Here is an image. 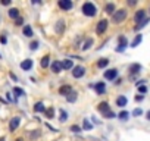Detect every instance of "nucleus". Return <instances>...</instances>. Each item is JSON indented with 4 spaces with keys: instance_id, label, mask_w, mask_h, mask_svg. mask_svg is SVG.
I'll list each match as a JSON object with an SVG mask.
<instances>
[{
    "instance_id": "nucleus-3",
    "label": "nucleus",
    "mask_w": 150,
    "mask_h": 141,
    "mask_svg": "<svg viewBox=\"0 0 150 141\" xmlns=\"http://www.w3.org/2000/svg\"><path fill=\"white\" fill-rule=\"evenodd\" d=\"M127 15H128L127 9H118V11H115V13L112 15V22H113V24H121V22H124V21L127 19Z\"/></svg>"
},
{
    "instance_id": "nucleus-35",
    "label": "nucleus",
    "mask_w": 150,
    "mask_h": 141,
    "mask_svg": "<svg viewBox=\"0 0 150 141\" xmlns=\"http://www.w3.org/2000/svg\"><path fill=\"white\" fill-rule=\"evenodd\" d=\"M137 90H138V94H141V96H146L149 91L147 85H140V87H137Z\"/></svg>"
},
{
    "instance_id": "nucleus-33",
    "label": "nucleus",
    "mask_w": 150,
    "mask_h": 141,
    "mask_svg": "<svg viewBox=\"0 0 150 141\" xmlns=\"http://www.w3.org/2000/svg\"><path fill=\"white\" fill-rule=\"evenodd\" d=\"M83 129H86V131H90V129H93V125L88 122V119H87V118L83 121Z\"/></svg>"
},
{
    "instance_id": "nucleus-40",
    "label": "nucleus",
    "mask_w": 150,
    "mask_h": 141,
    "mask_svg": "<svg viewBox=\"0 0 150 141\" xmlns=\"http://www.w3.org/2000/svg\"><path fill=\"white\" fill-rule=\"evenodd\" d=\"M24 18L22 16H19L18 19H15V27H24Z\"/></svg>"
},
{
    "instance_id": "nucleus-2",
    "label": "nucleus",
    "mask_w": 150,
    "mask_h": 141,
    "mask_svg": "<svg viewBox=\"0 0 150 141\" xmlns=\"http://www.w3.org/2000/svg\"><path fill=\"white\" fill-rule=\"evenodd\" d=\"M143 70V66L140 63H131L128 66V74H129V80L131 81H135L137 80V75Z\"/></svg>"
},
{
    "instance_id": "nucleus-32",
    "label": "nucleus",
    "mask_w": 150,
    "mask_h": 141,
    "mask_svg": "<svg viewBox=\"0 0 150 141\" xmlns=\"http://www.w3.org/2000/svg\"><path fill=\"white\" fill-rule=\"evenodd\" d=\"M59 113H60V116H59V121L63 123V122H66L68 121V113L63 110V109H59Z\"/></svg>"
},
{
    "instance_id": "nucleus-42",
    "label": "nucleus",
    "mask_w": 150,
    "mask_h": 141,
    "mask_svg": "<svg viewBox=\"0 0 150 141\" xmlns=\"http://www.w3.org/2000/svg\"><path fill=\"white\" fill-rule=\"evenodd\" d=\"M146 80H138V81H135V87H140V85H146Z\"/></svg>"
},
{
    "instance_id": "nucleus-36",
    "label": "nucleus",
    "mask_w": 150,
    "mask_h": 141,
    "mask_svg": "<svg viewBox=\"0 0 150 141\" xmlns=\"http://www.w3.org/2000/svg\"><path fill=\"white\" fill-rule=\"evenodd\" d=\"M143 113H144V112H143L141 107H135V109L132 110V116H134V118H138V116H141Z\"/></svg>"
},
{
    "instance_id": "nucleus-31",
    "label": "nucleus",
    "mask_w": 150,
    "mask_h": 141,
    "mask_svg": "<svg viewBox=\"0 0 150 141\" xmlns=\"http://www.w3.org/2000/svg\"><path fill=\"white\" fill-rule=\"evenodd\" d=\"M12 93H13L16 97H22V96H25V91H24L21 87H13V88H12Z\"/></svg>"
},
{
    "instance_id": "nucleus-9",
    "label": "nucleus",
    "mask_w": 150,
    "mask_h": 141,
    "mask_svg": "<svg viewBox=\"0 0 150 141\" xmlns=\"http://www.w3.org/2000/svg\"><path fill=\"white\" fill-rule=\"evenodd\" d=\"M146 15H147L146 9H138V11L134 13V22H135V24H140L141 21H144V19L147 18Z\"/></svg>"
},
{
    "instance_id": "nucleus-5",
    "label": "nucleus",
    "mask_w": 150,
    "mask_h": 141,
    "mask_svg": "<svg viewBox=\"0 0 150 141\" xmlns=\"http://www.w3.org/2000/svg\"><path fill=\"white\" fill-rule=\"evenodd\" d=\"M119 75V70L116 68H110V69H106L105 72H103V78L106 81H115Z\"/></svg>"
},
{
    "instance_id": "nucleus-51",
    "label": "nucleus",
    "mask_w": 150,
    "mask_h": 141,
    "mask_svg": "<svg viewBox=\"0 0 150 141\" xmlns=\"http://www.w3.org/2000/svg\"><path fill=\"white\" fill-rule=\"evenodd\" d=\"M2 57H3V56H2V53H0V59H2Z\"/></svg>"
},
{
    "instance_id": "nucleus-48",
    "label": "nucleus",
    "mask_w": 150,
    "mask_h": 141,
    "mask_svg": "<svg viewBox=\"0 0 150 141\" xmlns=\"http://www.w3.org/2000/svg\"><path fill=\"white\" fill-rule=\"evenodd\" d=\"M146 119L150 122V110H147V112H146Z\"/></svg>"
},
{
    "instance_id": "nucleus-21",
    "label": "nucleus",
    "mask_w": 150,
    "mask_h": 141,
    "mask_svg": "<svg viewBox=\"0 0 150 141\" xmlns=\"http://www.w3.org/2000/svg\"><path fill=\"white\" fill-rule=\"evenodd\" d=\"M8 16L9 18H12V19H18L21 15H19V9L18 8H11L9 11H8Z\"/></svg>"
},
{
    "instance_id": "nucleus-27",
    "label": "nucleus",
    "mask_w": 150,
    "mask_h": 141,
    "mask_svg": "<svg viewBox=\"0 0 150 141\" xmlns=\"http://www.w3.org/2000/svg\"><path fill=\"white\" fill-rule=\"evenodd\" d=\"M54 107L53 106H50V107H46V110H44V116H46V119H53L54 118Z\"/></svg>"
},
{
    "instance_id": "nucleus-50",
    "label": "nucleus",
    "mask_w": 150,
    "mask_h": 141,
    "mask_svg": "<svg viewBox=\"0 0 150 141\" xmlns=\"http://www.w3.org/2000/svg\"><path fill=\"white\" fill-rule=\"evenodd\" d=\"M15 141H24V140H22V138H16Z\"/></svg>"
},
{
    "instance_id": "nucleus-30",
    "label": "nucleus",
    "mask_w": 150,
    "mask_h": 141,
    "mask_svg": "<svg viewBox=\"0 0 150 141\" xmlns=\"http://www.w3.org/2000/svg\"><path fill=\"white\" fill-rule=\"evenodd\" d=\"M93 44H94V40H93V38H87V40H86V43L83 44L81 50H83V51H86V50H88V49H90Z\"/></svg>"
},
{
    "instance_id": "nucleus-52",
    "label": "nucleus",
    "mask_w": 150,
    "mask_h": 141,
    "mask_svg": "<svg viewBox=\"0 0 150 141\" xmlns=\"http://www.w3.org/2000/svg\"><path fill=\"white\" fill-rule=\"evenodd\" d=\"M149 13H150V8H149Z\"/></svg>"
},
{
    "instance_id": "nucleus-29",
    "label": "nucleus",
    "mask_w": 150,
    "mask_h": 141,
    "mask_svg": "<svg viewBox=\"0 0 150 141\" xmlns=\"http://www.w3.org/2000/svg\"><path fill=\"white\" fill-rule=\"evenodd\" d=\"M77 99H78V93H77V91H74V90L66 96V100H68L69 103H75V102H77Z\"/></svg>"
},
{
    "instance_id": "nucleus-46",
    "label": "nucleus",
    "mask_w": 150,
    "mask_h": 141,
    "mask_svg": "<svg viewBox=\"0 0 150 141\" xmlns=\"http://www.w3.org/2000/svg\"><path fill=\"white\" fill-rule=\"evenodd\" d=\"M9 77H11L13 81H18V78H16V75H15V74H12V72H11V74H9Z\"/></svg>"
},
{
    "instance_id": "nucleus-41",
    "label": "nucleus",
    "mask_w": 150,
    "mask_h": 141,
    "mask_svg": "<svg viewBox=\"0 0 150 141\" xmlns=\"http://www.w3.org/2000/svg\"><path fill=\"white\" fill-rule=\"evenodd\" d=\"M144 99H146V96H141V94H137V96L134 97V100H135L137 103H141V102H143Z\"/></svg>"
},
{
    "instance_id": "nucleus-34",
    "label": "nucleus",
    "mask_w": 150,
    "mask_h": 141,
    "mask_svg": "<svg viewBox=\"0 0 150 141\" xmlns=\"http://www.w3.org/2000/svg\"><path fill=\"white\" fill-rule=\"evenodd\" d=\"M40 135H41V132H40L38 129H35V131H31V132H30V138H31V140H34V141H35L37 138H40Z\"/></svg>"
},
{
    "instance_id": "nucleus-25",
    "label": "nucleus",
    "mask_w": 150,
    "mask_h": 141,
    "mask_svg": "<svg viewBox=\"0 0 150 141\" xmlns=\"http://www.w3.org/2000/svg\"><path fill=\"white\" fill-rule=\"evenodd\" d=\"M116 118H118L119 121H122V122H127V121L129 119V112H128V110H121V112L116 115Z\"/></svg>"
},
{
    "instance_id": "nucleus-13",
    "label": "nucleus",
    "mask_w": 150,
    "mask_h": 141,
    "mask_svg": "<svg viewBox=\"0 0 150 141\" xmlns=\"http://www.w3.org/2000/svg\"><path fill=\"white\" fill-rule=\"evenodd\" d=\"M97 110L102 113V116L105 115V113H108V112H110L112 109H110V106H109V103L108 102H100L99 104H97Z\"/></svg>"
},
{
    "instance_id": "nucleus-39",
    "label": "nucleus",
    "mask_w": 150,
    "mask_h": 141,
    "mask_svg": "<svg viewBox=\"0 0 150 141\" xmlns=\"http://www.w3.org/2000/svg\"><path fill=\"white\" fill-rule=\"evenodd\" d=\"M38 46H40V43H38L37 40H34V41H31V43H30V50H37V49H38Z\"/></svg>"
},
{
    "instance_id": "nucleus-1",
    "label": "nucleus",
    "mask_w": 150,
    "mask_h": 141,
    "mask_svg": "<svg viewBox=\"0 0 150 141\" xmlns=\"http://www.w3.org/2000/svg\"><path fill=\"white\" fill-rule=\"evenodd\" d=\"M81 12H83L84 16L93 18V16L97 15V6H96L93 2H86V3H83V6H81Z\"/></svg>"
},
{
    "instance_id": "nucleus-26",
    "label": "nucleus",
    "mask_w": 150,
    "mask_h": 141,
    "mask_svg": "<svg viewBox=\"0 0 150 141\" xmlns=\"http://www.w3.org/2000/svg\"><path fill=\"white\" fill-rule=\"evenodd\" d=\"M40 66H41L43 69H46V68H49V66H50V56H49V54H44V56L41 57Z\"/></svg>"
},
{
    "instance_id": "nucleus-43",
    "label": "nucleus",
    "mask_w": 150,
    "mask_h": 141,
    "mask_svg": "<svg viewBox=\"0 0 150 141\" xmlns=\"http://www.w3.org/2000/svg\"><path fill=\"white\" fill-rule=\"evenodd\" d=\"M0 3H2V6H11L12 5V0H2Z\"/></svg>"
},
{
    "instance_id": "nucleus-16",
    "label": "nucleus",
    "mask_w": 150,
    "mask_h": 141,
    "mask_svg": "<svg viewBox=\"0 0 150 141\" xmlns=\"http://www.w3.org/2000/svg\"><path fill=\"white\" fill-rule=\"evenodd\" d=\"M22 34H24L25 37H28V38H31V37H34V31H33V28H31V25H28V24H25V25L22 27Z\"/></svg>"
},
{
    "instance_id": "nucleus-15",
    "label": "nucleus",
    "mask_w": 150,
    "mask_h": 141,
    "mask_svg": "<svg viewBox=\"0 0 150 141\" xmlns=\"http://www.w3.org/2000/svg\"><path fill=\"white\" fill-rule=\"evenodd\" d=\"M50 70H52L53 74H60L62 70H63V69H62V63H60L59 60H54V62L50 65Z\"/></svg>"
},
{
    "instance_id": "nucleus-6",
    "label": "nucleus",
    "mask_w": 150,
    "mask_h": 141,
    "mask_svg": "<svg viewBox=\"0 0 150 141\" xmlns=\"http://www.w3.org/2000/svg\"><path fill=\"white\" fill-rule=\"evenodd\" d=\"M108 28H109V21H108V19H100V21L97 22V25H96V32H97V35H103V34L108 31Z\"/></svg>"
},
{
    "instance_id": "nucleus-14",
    "label": "nucleus",
    "mask_w": 150,
    "mask_h": 141,
    "mask_svg": "<svg viewBox=\"0 0 150 141\" xmlns=\"http://www.w3.org/2000/svg\"><path fill=\"white\" fill-rule=\"evenodd\" d=\"M115 104H116L118 107L124 109V107L128 104V99H127L124 94H121V96H118V97H116V100H115Z\"/></svg>"
},
{
    "instance_id": "nucleus-7",
    "label": "nucleus",
    "mask_w": 150,
    "mask_h": 141,
    "mask_svg": "<svg viewBox=\"0 0 150 141\" xmlns=\"http://www.w3.org/2000/svg\"><path fill=\"white\" fill-rule=\"evenodd\" d=\"M90 88H94V91L97 93V96H103L106 93V82L105 81H97L94 85L90 84Z\"/></svg>"
},
{
    "instance_id": "nucleus-8",
    "label": "nucleus",
    "mask_w": 150,
    "mask_h": 141,
    "mask_svg": "<svg viewBox=\"0 0 150 141\" xmlns=\"http://www.w3.org/2000/svg\"><path fill=\"white\" fill-rule=\"evenodd\" d=\"M84 75H86V68H84V66L78 65V66H74V68H72V77H74L75 80H80V78H83Z\"/></svg>"
},
{
    "instance_id": "nucleus-37",
    "label": "nucleus",
    "mask_w": 150,
    "mask_h": 141,
    "mask_svg": "<svg viewBox=\"0 0 150 141\" xmlns=\"http://www.w3.org/2000/svg\"><path fill=\"white\" fill-rule=\"evenodd\" d=\"M103 118H105V119H115V118H116V113H115L113 110H110V112L105 113V115H103Z\"/></svg>"
},
{
    "instance_id": "nucleus-4",
    "label": "nucleus",
    "mask_w": 150,
    "mask_h": 141,
    "mask_svg": "<svg viewBox=\"0 0 150 141\" xmlns=\"http://www.w3.org/2000/svg\"><path fill=\"white\" fill-rule=\"evenodd\" d=\"M127 47H128V38H127L124 34L118 35V46H116L115 51H116V53H124V51L127 50Z\"/></svg>"
},
{
    "instance_id": "nucleus-22",
    "label": "nucleus",
    "mask_w": 150,
    "mask_h": 141,
    "mask_svg": "<svg viewBox=\"0 0 150 141\" xmlns=\"http://www.w3.org/2000/svg\"><path fill=\"white\" fill-rule=\"evenodd\" d=\"M149 22H150V16H147L144 21H141L140 24H137V25H134V31H140V30H143L144 27H147L149 25Z\"/></svg>"
},
{
    "instance_id": "nucleus-38",
    "label": "nucleus",
    "mask_w": 150,
    "mask_h": 141,
    "mask_svg": "<svg viewBox=\"0 0 150 141\" xmlns=\"http://www.w3.org/2000/svg\"><path fill=\"white\" fill-rule=\"evenodd\" d=\"M72 132H75V134H78V132H81L83 131V128L81 126H78V125H71V128H69Z\"/></svg>"
},
{
    "instance_id": "nucleus-11",
    "label": "nucleus",
    "mask_w": 150,
    "mask_h": 141,
    "mask_svg": "<svg viewBox=\"0 0 150 141\" xmlns=\"http://www.w3.org/2000/svg\"><path fill=\"white\" fill-rule=\"evenodd\" d=\"M33 66H34V62H33V59H24V60L19 63V68H21L22 70H25V72L31 70V69H33Z\"/></svg>"
},
{
    "instance_id": "nucleus-10",
    "label": "nucleus",
    "mask_w": 150,
    "mask_h": 141,
    "mask_svg": "<svg viewBox=\"0 0 150 141\" xmlns=\"http://www.w3.org/2000/svg\"><path fill=\"white\" fill-rule=\"evenodd\" d=\"M19 123H21V118H19V116H13V118L9 121V131H11V132H15V131L19 128Z\"/></svg>"
},
{
    "instance_id": "nucleus-49",
    "label": "nucleus",
    "mask_w": 150,
    "mask_h": 141,
    "mask_svg": "<svg viewBox=\"0 0 150 141\" xmlns=\"http://www.w3.org/2000/svg\"><path fill=\"white\" fill-rule=\"evenodd\" d=\"M0 141H6V138L5 137H0Z\"/></svg>"
},
{
    "instance_id": "nucleus-20",
    "label": "nucleus",
    "mask_w": 150,
    "mask_h": 141,
    "mask_svg": "<svg viewBox=\"0 0 150 141\" xmlns=\"http://www.w3.org/2000/svg\"><path fill=\"white\" fill-rule=\"evenodd\" d=\"M115 11H116L115 3H112V2H110V3H106V5H105V12H106L108 15H110V16H112V15L115 13Z\"/></svg>"
},
{
    "instance_id": "nucleus-44",
    "label": "nucleus",
    "mask_w": 150,
    "mask_h": 141,
    "mask_svg": "<svg viewBox=\"0 0 150 141\" xmlns=\"http://www.w3.org/2000/svg\"><path fill=\"white\" fill-rule=\"evenodd\" d=\"M0 43H2V44H6V43H8V38L5 37V34H3L2 37H0Z\"/></svg>"
},
{
    "instance_id": "nucleus-28",
    "label": "nucleus",
    "mask_w": 150,
    "mask_h": 141,
    "mask_svg": "<svg viewBox=\"0 0 150 141\" xmlns=\"http://www.w3.org/2000/svg\"><path fill=\"white\" fill-rule=\"evenodd\" d=\"M108 65H109V59H108V57H100V59L97 60V68H100V69L108 68Z\"/></svg>"
},
{
    "instance_id": "nucleus-18",
    "label": "nucleus",
    "mask_w": 150,
    "mask_h": 141,
    "mask_svg": "<svg viewBox=\"0 0 150 141\" xmlns=\"http://www.w3.org/2000/svg\"><path fill=\"white\" fill-rule=\"evenodd\" d=\"M71 91H72V87H71L69 84H65V85L59 87V94H60V96H63V97H66Z\"/></svg>"
},
{
    "instance_id": "nucleus-19",
    "label": "nucleus",
    "mask_w": 150,
    "mask_h": 141,
    "mask_svg": "<svg viewBox=\"0 0 150 141\" xmlns=\"http://www.w3.org/2000/svg\"><path fill=\"white\" fill-rule=\"evenodd\" d=\"M33 110H34L35 113H44V110H46V106H44V103H43V102H37V103H34V106H33Z\"/></svg>"
},
{
    "instance_id": "nucleus-12",
    "label": "nucleus",
    "mask_w": 150,
    "mask_h": 141,
    "mask_svg": "<svg viewBox=\"0 0 150 141\" xmlns=\"http://www.w3.org/2000/svg\"><path fill=\"white\" fill-rule=\"evenodd\" d=\"M57 6H59V9H62V11H69V9L74 8V3L71 2V0H59Z\"/></svg>"
},
{
    "instance_id": "nucleus-24",
    "label": "nucleus",
    "mask_w": 150,
    "mask_h": 141,
    "mask_svg": "<svg viewBox=\"0 0 150 141\" xmlns=\"http://www.w3.org/2000/svg\"><path fill=\"white\" fill-rule=\"evenodd\" d=\"M60 63H62V69H63V70H69V69L74 68V62H72V59H65V60L60 62Z\"/></svg>"
},
{
    "instance_id": "nucleus-23",
    "label": "nucleus",
    "mask_w": 150,
    "mask_h": 141,
    "mask_svg": "<svg viewBox=\"0 0 150 141\" xmlns=\"http://www.w3.org/2000/svg\"><path fill=\"white\" fill-rule=\"evenodd\" d=\"M63 30H65V21H63V19H59V21L56 22V25H54V31H56L57 34H62Z\"/></svg>"
},
{
    "instance_id": "nucleus-17",
    "label": "nucleus",
    "mask_w": 150,
    "mask_h": 141,
    "mask_svg": "<svg viewBox=\"0 0 150 141\" xmlns=\"http://www.w3.org/2000/svg\"><path fill=\"white\" fill-rule=\"evenodd\" d=\"M141 41H143V34H141V32H138V34H137V35L134 37V40L131 41L129 47H131V49H135V47H137L138 44H141Z\"/></svg>"
},
{
    "instance_id": "nucleus-47",
    "label": "nucleus",
    "mask_w": 150,
    "mask_h": 141,
    "mask_svg": "<svg viewBox=\"0 0 150 141\" xmlns=\"http://www.w3.org/2000/svg\"><path fill=\"white\" fill-rule=\"evenodd\" d=\"M135 5H137L135 0H131V2H128V6H135Z\"/></svg>"
},
{
    "instance_id": "nucleus-45",
    "label": "nucleus",
    "mask_w": 150,
    "mask_h": 141,
    "mask_svg": "<svg viewBox=\"0 0 150 141\" xmlns=\"http://www.w3.org/2000/svg\"><path fill=\"white\" fill-rule=\"evenodd\" d=\"M113 84H115V85H121V84H122V78H116Z\"/></svg>"
}]
</instances>
